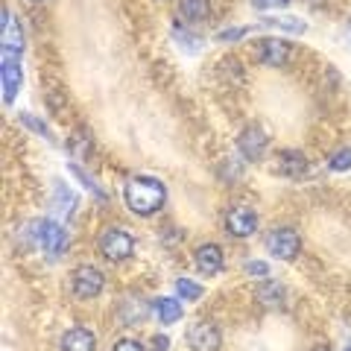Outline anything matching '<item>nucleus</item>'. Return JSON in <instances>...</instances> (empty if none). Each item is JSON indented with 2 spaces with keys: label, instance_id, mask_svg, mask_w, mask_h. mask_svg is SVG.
<instances>
[{
  "label": "nucleus",
  "instance_id": "obj_1",
  "mask_svg": "<svg viewBox=\"0 0 351 351\" xmlns=\"http://www.w3.org/2000/svg\"><path fill=\"white\" fill-rule=\"evenodd\" d=\"M126 205L141 217H149L161 211L164 199H167V191L158 179H149V176H132L126 182Z\"/></svg>",
  "mask_w": 351,
  "mask_h": 351
},
{
  "label": "nucleus",
  "instance_id": "obj_29",
  "mask_svg": "<svg viewBox=\"0 0 351 351\" xmlns=\"http://www.w3.org/2000/svg\"><path fill=\"white\" fill-rule=\"evenodd\" d=\"M313 351H331V348H328V346H319V348H313Z\"/></svg>",
  "mask_w": 351,
  "mask_h": 351
},
{
  "label": "nucleus",
  "instance_id": "obj_17",
  "mask_svg": "<svg viewBox=\"0 0 351 351\" xmlns=\"http://www.w3.org/2000/svg\"><path fill=\"white\" fill-rule=\"evenodd\" d=\"M255 295H258V302L263 307H281L284 304V287H281V284H276V281L261 284V287L255 290Z\"/></svg>",
  "mask_w": 351,
  "mask_h": 351
},
{
  "label": "nucleus",
  "instance_id": "obj_8",
  "mask_svg": "<svg viewBox=\"0 0 351 351\" xmlns=\"http://www.w3.org/2000/svg\"><path fill=\"white\" fill-rule=\"evenodd\" d=\"M290 44L281 38H261L255 44V59L263 64H287L290 59Z\"/></svg>",
  "mask_w": 351,
  "mask_h": 351
},
{
  "label": "nucleus",
  "instance_id": "obj_18",
  "mask_svg": "<svg viewBox=\"0 0 351 351\" xmlns=\"http://www.w3.org/2000/svg\"><path fill=\"white\" fill-rule=\"evenodd\" d=\"M156 311H158V319L164 325H170V322H176L182 316V307H179L176 299H156Z\"/></svg>",
  "mask_w": 351,
  "mask_h": 351
},
{
  "label": "nucleus",
  "instance_id": "obj_6",
  "mask_svg": "<svg viewBox=\"0 0 351 351\" xmlns=\"http://www.w3.org/2000/svg\"><path fill=\"white\" fill-rule=\"evenodd\" d=\"M71 284H73V293L80 295V299H94V295H100L106 278H103L100 269H94V267H80V269L73 272Z\"/></svg>",
  "mask_w": 351,
  "mask_h": 351
},
{
  "label": "nucleus",
  "instance_id": "obj_24",
  "mask_svg": "<svg viewBox=\"0 0 351 351\" xmlns=\"http://www.w3.org/2000/svg\"><path fill=\"white\" fill-rule=\"evenodd\" d=\"M21 123H27L32 132H38V135H44V138H50V132H47V126L41 123V120H36L32 114H21Z\"/></svg>",
  "mask_w": 351,
  "mask_h": 351
},
{
  "label": "nucleus",
  "instance_id": "obj_4",
  "mask_svg": "<svg viewBox=\"0 0 351 351\" xmlns=\"http://www.w3.org/2000/svg\"><path fill=\"white\" fill-rule=\"evenodd\" d=\"M267 249H269V255H276L278 261H293L302 249V240L293 228H276V232L267 234Z\"/></svg>",
  "mask_w": 351,
  "mask_h": 351
},
{
  "label": "nucleus",
  "instance_id": "obj_3",
  "mask_svg": "<svg viewBox=\"0 0 351 351\" xmlns=\"http://www.w3.org/2000/svg\"><path fill=\"white\" fill-rule=\"evenodd\" d=\"M97 246H100V255H103L106 261L120 263V261H126V258L132 255V249H135V240H132V234L120 232V228H112V232L100 234Z\"/></svg>",
  "mask_w": 351,
  "mask_h": 351
},
{
  "label": "nucleus",
  "instance_id": "obj_19",
  "mask_svg": "<svg viewBox=\"0 0 351 351\" xmlns=\"http://www.w3.org/2000/svg\"><path fill=\"white\" fill-rule=\"evenodd\" d=\"M68 149L76 152V156H88L91 152V135H88V129H76L71 141H68Z\"/></svg>",
  "mask_w": 351,
  "mask_h": 351
},
{
  "label": "nucleus",
  "instance_id": "obj_16",
  "mask_svg": "<svg viewBox=\"0 0 351 351\" xmlns=\"http://www.w3.org/2000/svg\"><path fill=\"white\" fill-rule=\"evenodd\" d=\"M50 208H53V214H59V219H68L76 208V196L62 182H56V199L50 202Z\"/></svg>",
  "mask_w": 351,
  "mask_h": 351
},
{
  "label": "nucleus",
  "instance_id": "obj_12",
  "mask_svg": "<svg viewBox=\"0 0 351 351\" xmlns=\"http://www.w3.org/2000/svg\"><path fill=\"white\" fill-rule=\"evenodd\" d=\"M21 88V68L15 56H3V103L12 106Z\"/></svg>",
  "mask_w": 351,
  "mask_h": 351
},
{
  "label": "nucleus",
  "instance_id": "obj_26",
  "mask_svg": "<svg viewBox=\"0 0 351 351\" xmlns=\"http://www.w3.org/2000/svg\"><path fill=\"white\" fill-rule=\"evenodd\" d=\"M287 3H290V0H252V6H255V9H281Z\"/></svg>",
  "mask_w": 351,
  "mask_h": 351
},
{
  "label": "nucleus",
  "instance_id": "obj_14",
  "mask_svg": "<svg viewBox=\"0 0 351 351\" xmlns=\"http://www.w3.org/2000/svg\"><path fill=\"white\" fill-rule=\"evenodd\" d=\"M94 334L88 328H71L62 337V351H94Z\"/></svg>",
  "mask_w": 351,
  "mask_h": 351
},
{
  "label": "nucleus",
  "instance_id": "obj_9",
  "mask_svg": "<svg viewBox=\"0 0 351 351\" xmlns=\"http://www.w3.org/2000/svg\"><path fill=\"white\" fill-rule=\"evenodd\" d=\"M188 346L193 351H217L219 348V331L208 322H196L188 328Z\"/></svg>",
  "mask_w": 351,
  "mask_h": 351
},
{
  "label": "nucleus",
  "instance_id": "obj_13",
  "mask_svg": "<svg viewBox=\"0 0 351 351\" xmlns=\"http://www.w3.org/2000/svg\"><path fill=\"white\" fill-rule=\"evenodd\" d=\"M196 267H199L205 276H214V272L223 269V249L214 243H205L196 249Z\"/></svg>",
  "mask_w": 351,
  "mask_h": 351
},
{
  "label": "nucleus",
  "instance_id": "obj_7",
  "mask_svg": "<svg viewBox=\"0 0 351 351\" xmlns=\"http://www.w3.org/2000/svg\"><path fill=\"white\" fill-rule=\"evenodd\" d=\"M226 228H228V234H232V237H249V234H255L258 214L252 211V208H246V205H237V208H232V211L226 214Z\"/></svg>",
  "mask_w": 351,
  "mask_h": 351
},
{
  "label": "nucleus",
  "instance_id": "obj_20",
  "mask_svg": "<svg viewBox=\"0 0 351 351\" xmlns=\"http://www.w3.org/2000/svg\"><path fill=\"white\" fill-rule=\"evenodd\" d=\"M71 173H73L76 179H80V182H82L85 188L91 191V193H94V196H97V199H100V202H106V199H108V196L103 193V188H100V184H97V182H94V179H91V176H88V173H82V167H76V164H71Z\"/></svg>",
  "mask_w": 351,
  "mask_h": 351
},
{
  "label": "nucleus",
  "instance_id": "obj_22",
  "mask_svg": "<svg viewBox=\"0 0 351 351\" xmlns=\"http://www.w3.org/2000/svg\"><path fill=\"white\" fill-rule=\"evenodd\" d=\"M328 167H331L334 173H343V170H351V149L343 147V149H337L331 161H328Z\"/></svg>",
  "mask_w": 351,
  "mask_h": 351
},
{
  "label": "nucleus",
  "instance_id": "obj_2",
  "mask_svg": "<svg viewBox=\"0 0 351 351\" xmlns=\"http://www.w3.org/2000/svg\"><path fill=\"white\" fill-rule=\"evenodd\" d=\"M32 237L38 240V246L47 252V255H64V249H68V234H64V228L59 223H47V219H36V223L29 226Z\"/></svg>",
  "mask_w": 351,
  "mask_h": 351
},
{
  "label": "nucleus",
  "instance_id": "obj_30",
  "mask_svg": "<svg viewBox=\"0 0 351 351\" xmlns=\"http://www.w3.org/2000/svg\"><path fill=\"white\" fill-rule=\"evenodd\" d=\"M346 351H351V343H348V346H346Z\"/></svg>",
  "mask_w": 351,
  "mask_h": 351
},
{
  "label": "nucleus",
  "instance_id": "obj_31",
  "mask_svg": "<svg viewBox=\"0 0 351 351\" xmlns=\"http://www.w3.org/2000/svg\"><path fill=\"white\" fill-rule=\"evenodd\" d=\"M348 29H351V27H348Z\"/></svg>",
  "mask_w": 351,
  "mask_h": 351
},
{
  "label": "nucleus",
  "instance_id": "obj_27",
  "mask_svg": "<svg viewBox=\"0 0 351 351\" xmlns=\"http://www.w3.org/2000/svg\"><path fill=\"white\" fill-rule=\"evenodd\" d=\"M112 351H144V348H141V343H135V339H120Z\"/></svg>",
  "mask_w": 351,
  "mask_h": 351
},
{
  "label": "nucleus",
  "instance_id": "obj_15",
  "mask_svg": "<svg viewBox=\"0 0 351 351\" xmlns=\"http://www.w3.org/2000/svg\"><path fill=\"white\" fill-rule=\"evenodd\" d=\"M179 15L188 24H199V21L211 15V3L208 0H179Z\"/></svg>",
  "mask_w": 351,
  "mask_h": 351
},
{
  "label": "nucleus",
  "instance_id": "obj_21",
  "mask_svg": "<svg viewBox=\"0 0 351 351\" xmlns=\"http://www.w3.org/2000/svg\"><path fill=\"white\" fill-rule=\"evenodd\" d=\"M176 293H179L182 299L193 302V299H199V295H202V287L196 281H191V278H179V281H176Z\"/></svg>",
  "mask_w": 351,
  "mask_h": 351
},
{
  "label": "nucleus",
  "instance_id": "obj_10",
  "mask_svg": "<svg viewBox=\"0 0 351 351\" xmlns=\"http://www.w3.org/2000/svg\"><path fill=\"white\" fill-rule=\"evenodd\" d=\"M0 24H3V56H21L24 50V36L18 29V21L12 18V12L3 6V15H0Z\"/></svg>",
  "mask_w": 351,
  "mask_h": 351
},
{
  "label": "nucleus",
  "instance_id": "obj_25",
  "mask_svg": "<svg viewBox=\"0 0 351 351\" xmlns=\"http://www.w3.org/2000/svg\"><path fill=\"white\" fill-rule=\"evenodd\" d=\"M249 276H269V267L263 261H246V267H243Z\"/></svg>",
  "mask_w": 351,
  "mask_h": 351
},
{
  "label": "nucleus",
  "instance_id": "obj_28",
  "mask_svg": "<svg viewBox=\"0 0 351 351\" xmlns=\"http://www.w3.org/2000/svg\"><path fill=\"white\" fill-rule=\"evenodd\" d=\"M167 337L164 334H158V337H152V351H167Z\"/></svg>",
  "mask_w": 351,
  "mask_h": 351
},
{
  "label": "nucleus",
  "instance_id": "obj_11",
  "mask_svg": "<svg viewBox=\"0 0 351 351\" xmlns=\"http://www.w3.org/2000/svg\"><path fill=\"white\" fill-rule=\"evenodd\" d=\"M307 170V158L302 156L299 149H284L278 152V161H276V173L278 176H287V179H299Z\"/></svg>",
  "mask_w": 351,
  "mask_h": 351
},
{
  "label": "nucleus",
  "instance_id": "obj_5",
  "mask_svg": "<svg viewBox=\"0 0 351 351\" xmlns=\"http://www.w3.org/2000/svg\"><path fill=\"white\" fill-rule=\"evenodd\" d=\"M267 144H269L267 132L258 129V126L243 129L240 132V138H237V149H240V156H243L246 161H261L263 152H267Z\"/></svg>",
  "mask_w": 351,
  "mask_h": 351
},
{
  "label": "nucleus",
  "instance_id": "obj_23",
  "mask_svg": "<svg viewBox=\"0 0 351 351\" xmlns=\"http://www.w3.org/2000/svg\"><path fill=\"white\" fill-rule=\"evenodd\" d=\"M269 27H281L287 32H304V21H299V18H269Z\"/></svg>",
  "mask_w": 351,
  "mask_h": 351
}]
</instances>
